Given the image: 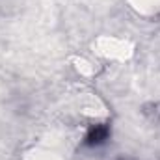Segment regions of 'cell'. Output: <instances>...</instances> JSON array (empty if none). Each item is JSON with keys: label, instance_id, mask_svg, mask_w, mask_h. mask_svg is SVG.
Segmentation results:
<instances>
[{"label": "cell", "instance_id": "1", "mask_svg": "<svg viewBox=\"0 0 160 160\" xmlns=\"http://www.w3.org/2000/svg\"><path fill=\"white\" fill-rule=\"evenodd\" d=\"M106 136H108V128L104 127V125H95L91 130H89V134H88V143L89 145H99V143H102L104 140H106Z\"/></svg>", "mask_w": 160, "mask_h": 160}]
</instances>
